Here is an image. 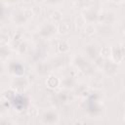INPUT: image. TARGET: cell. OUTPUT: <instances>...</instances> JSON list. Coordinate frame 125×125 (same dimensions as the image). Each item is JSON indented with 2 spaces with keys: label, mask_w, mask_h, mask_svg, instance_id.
Returning <instances> with one entry per match:
<instances>
[{
  "label": "cell",
  "mask_w": 125,
  "mask_h": 125,
  "mask_svg": "<svg viewBox=\"0 0 125 125\" xmlns=\"http://www.w3.org/2000/svg\"><path fill=\"white\" fill-rule=\"evenodd\" d=\"M33 16L34 15L31 8H21L14 11L11 16V21L17 25H23L29 21Z\"/></svg>",
  "instance_id": "1"
},
{
  "label": "cell",
  "mask_w": 125,
  "mask_h": 125,
  "mask_svg": "<svg viewBox=\"0 0 125 125\" xmlns=\"http://www.w3.org/2000/svg\"><path fill=\"white\" fill-rule=\"evenodd\" d=\"M29 86V80L25 76H15L10 84V88L17 93H23Z\"/></svg>",
  "instance_id": "2"
},
{
  "label": "cell",
  "mask_w": 125,
  "mask_h": 125,
  "mask_svg": "<svg viewBox=\"0 0 125 125\" xmlns=\"http://www.w3.org/2000/svg\"><path fill=\"white\" fill-rule=\"evenodd\" d=\"M57 33V25L53 22H45L38 28V34L44 39L53 37Z\"/></svg>",
  "instance_id": "3"
},
{
  "label": "cell",
  "mask_w": 125,
  "mask_h": 125,
  "mask_svg": "<svg viewBox=\"0 0 125 125\" xmlns=\"http://www.w3.org/2000/svg\"><path fill=\"white\" fill-rule=\"evenodd\" d=\"M110 61L115 62L116 64H120L124 61V45L123 43H119L113 47H111L110 53Z\"/></svg>",
  "instance_id": "4"
},
{
  "label": "cell",
  "mask_w": 125,
  "mask_h": 125,
  "mask_svg": "<svg viewBox=\"0 0 125 125\" xmlns=\"http://www.w3.org/2000/svg\"><path fill=\"white\" fill-rule=\"evenodd\" d=\"M116 15L111 11H103L98 15V22L103 24H112L116 21Z\"/></svg>",
  "instance_id": "5"
},
{
  "label": "cell",
  "mask_w": 125,
  "mask_h": 125,
  "mask_svg": "<svg viewBox=\"0 0 125 125\" xmlns=\"http://www.w3.org/2000/svg\"><path fill=\"white\" fill-rule=\"evenodd\" d=\"M59 114L54 109H47L41 116V121L44 124H56L59 121Z\"/></svg>",
  "instance_id": "6"
},
{
  "label": "cell",
  "mask_w": 125,
  "mask_h": 125,
  "mask_svg": "<svg viewBox=\"0 0 125 125\" xmlns=\"http://www.w3.org/2000/svg\"><path fill=\"white\" fill-rule=\"evenodd\" d=\"M71 62H72V64L77 69H80L83 72L89 66V63H88V61H87L86 57L83 56V55H81V54H75L71 58Z\"/></svg>",
  "instance_id": "7"
},
{
  "label": "cell",
  "mask_w": 125,
  "mask_h": 125,
  "mask_svg": "<svg viewBox=\"0 0 125 125\" xmlns=\"http://www.w3.org/2000/svg\"><path fill=\"white\" fill-rule=\"evenodd\" d=\"M98 15H99V12L92 7H88L86 9H84V12L82 14L83 18L86 21V23L97 22L98 21Z\"/></svg>",
  "instance_id": "8"
},
{
  "label": "cell",
  "mask_w": 125,
  "mask_h": 125,
  "mask_svg": "<svg viewBox=\"0 0 125 125\" xmlns=\"http://www.w3.org/2000/svg\"><path fill=\"white\" fill-rule=\"evenodd\" d=\"M9 71L14 76H22L24 75V66L17 61H12L9 64Z\"/></svg>",
  "instance_id": "9"
},
{
  "label": "cell",
  "mask_w": 125,
  "mask_h": 125,
  "mask_svg": "<svg viewBox=\"0 0 125 125\" xmlns=\"http://www.w3.org/2000/svg\"><path fill=\"white\" fill-rule=\"evenodd\" d=\"M27 100L25 99V97L23 95H21V93H18L16 95V97L12 100L11 103H13L15 108L18 111H21L23 108H25V104H26Z\"/></svg>",
  "instance_id": "10"
},
{
  "label": "cell",
  "mask_w": 125,
  "mask_h": 125,
  "mask_svg": "<svg viewBox=\"0 0 125 125\" xmlns=\"http://www.w3.org/2000/svg\"><path fill=\"white\" fill-rule=\"evenodd\" d=\"M107 75H115L118 72V66L115 62H113L112 61H105L104 64L102 68Z\"/></svg>",
  "instance_id": "11"
},
{
  "label": "cell",
  "mask_w": 125,
  "mask_h": 125,
  "mask_svg": "<svg viewBox=\"0 0 125 125\" xmlns=\"http://www.w3.org/2000/svg\"><path fill=\"white\" fill-rule=\"evenodd\" d=\"M61 85L63 86L64 89H70V88H74L76 85V80L75 77H73L72 75H67L64 76L62 78V80H61Z\"/></svg>",
  "instance_id": "12"
},
{
  "label": "cell",
  "mask_w": 125,
  "mask_h": 125,
  "mask_svg": "<svg viewBox=\"0 0 125 125\" xmlns=\"http://www.w3.org/2000/svg\"><path fill=\"white\" fill-rule=\"evenodd\" d=\"M70 23L67 21H60L59 24L57 25V32L61 35H65L68 34L70 31Z\"/></svg>",
  "instance_id": "13"
},
{
  "label": "cell",
  "mask_w": 125,
  "mask_h": 125,
  "mask_svg": "<svg viewBox=\"0 0 125 125\" xmlns=\"http://www.w3.org/2000/svg\"><path fill=\"white\" fill-rule=\"evenodd\" d=\"M61 85V80L55 75H49L46 79V86L50 89H57Z\"/></svg>",
  "instance_id": "14"
},
{
  "label": "cell",
  "mask_w": 125,
  "mask_h": 125,
  "mask_svg": "<svg viewBox=\"0 0 125 125\" xmlns=\"http://www.w3.org/2000/svg\"><path fill=\"white\" fill-rule=\"evenodd\" d=\"M85 52H86V56L90 59H95L99 56V51L97 50L96 46L94 44H88L85 46Z\"/></svg>",
  "instance_id": "15"
},
{
  "label": "cell",
  "mask_w": 125,
  "mask_h": 125,
  "mask_svg": "<svg viewBox=\"0 0 125 125\" xmlns=\"http://www.w3.org/2000/svg\"><path fill=\"white\" fill-rule=\"evenodd\" d=\"M74 93H75V95H77L79 97H87L88 96V93H89V89L85 85H83V84H81V85H75V87H74Z\"/></svg>",
  "instance_id": "16"
},
{
  "label": "cell",
  "mask_w": 125,
  "mask_h": 125,
  "mask_svg": "<svg viewBox=\"0 0 125 125\" xmlns=\"http://www.w3.org/2000/svg\"><path fill=\"white\" fill-rule=\"evenodd\" d=\"M57 48H58V51H59L60 53L65 54V53H67V52L70 50V45H69V43H68L66 40H61V41L58 43Z\"/></svg>",
  "instance_id": "17"
},
{
  "label": "cell",
  "mask_w": 125,
  "mask_h": 125,
  "mask_svg": "<svg viewBox=\"0 0 125 125\" xmlns=\"http://www.w3.org/2000/svg\"><path fill=\"white\" fill-rule=\"evenodd\" d=\"M83 31L86 36H92L96 33L97 28L94 25V23H86V25L83 27Z\"/></svg>",
  "instance_id": "18"
},
{
  "label": "cell",
  "mask_w": 125,
  "mask_h": 125,
  "mask_svg": "<svg viewBox=\"0 0 125 125\" xmlns=\"http://www.w3.org/2000/svg\"><path fill=\"white\" fill-rule=\"evenodd\" d=\"M11 56V49L8 46H0V61H5Z\"/></svg>",
  "instance_id": "19"
},
{
  "label": "cell",
  "mask_w": 125,
  "mask_h": 125,
  "mask_svg": "<svg viewBox=\"0 0 125 125\" xmlns=\"http://www.w3.org/2000/svg\"><path fill=\"white\" fill-rule=\"evenodd\" d=\"M50 18H51V20H52L54 22H60V21H62V13L59 9H55V10L51 13Z\"/></svg>",
  "instance_id": "20"
},
{
  "label": "cell",
  "mask_w": 125,
  "mask_h": 125,
  "mask_svg": "<svg viewBox=\"0 0 125 125\" xmlns=\"http://www.w3.org/2000/svg\"><path fill=\"white\" fill-rule=\"evenodd\" d=\"M110 53H111V47L104 46V47H102V48L100 49V51H99V56L102 57L103 59L106 60V59H109Z\"/></svg>",
  "instance_id": "21"
},
{
  "label": "cell",
  "mask_w": 125,
  "mask_h": 125,
  "mask_svg": "<svg viewBox=\"0 0 125 125\" xmlns=\"http://www.w3.org/2000/svg\"><path fill=\"white\" fill-rule=\"evenodd\" d=\"M49 65L46 63V62H39L37 65H36V71L37 73L41 74V75H44L46 73H48L50 70H49Z\"/></svg>",
  "instance_id": "22"
},
{
  "label": "cell",
  "mask_w": 125,
  "mask_h": 125,
  "mask_svg": "<svg viewBox=\"0 0 125 125\" xmlns=\"http://www.w3.org/2000/svg\"><path fill=\"white\" fill-rule=\"evenodd\" d=\"M11 42V37L7 32H0V46H8Z\"/></svg>",
  "instance_id": "23"
},
{
  "label": "cell",
  "mask_w": 125,
  "mask_h": 125,
  "mask_svg": "<svg viewBox=\"0 0 125 125\" xmlns=\"http://www.w3.org/2000/svg\"><path fill=\"white\" fill-rule=\"evenodd\" d=\"M92 3H93V0H74V5L82 9L91 7Z\"/></svg>",
  "instance_id": "24"
},
{
  "label": "cell",
  "mask_w": 125,
  "mask_h": 125,
  "mask_svg": "<svg viewBox=\"0 0 125 125\" xmlns=\"http://www.w3.org/2000/svg\"><path fill=\"white\" fill-rule=\"evenodd\" d=\"M86 25V21L85 19L83 18L82 15H79L76 20H75V26H76V29L80 30V29H83V27Z\"/></svg>",
  "instance_id": "25"
},
{
  "label": "cell",
  "mask_w": 125,
  "mask_h": 125,
  "mask_svg": "<svg viewBox=\"0 0 125 125\" xmlns=\"http://www.w3.org/2000/svg\"><path fill=\"white\" fill-rule=\"evenodd\" d=\"M22 34L21 33V32H17L16 34H15V36H14V38L13 39H11V41H12V45L14 46V47H18L20 44H21V42L22 41Z\"/></svg>",
  "instance_id": "26"
},
{
  "label": "cell",
  "mask_w": 125,
  "mask_h": 125,
  "mask_svg": "<svg viewBox=\"0 0 125 125\" xmlns=\"http://www.w3.org/2000/svg\"><path fill=\"white\" fill-rule=\"evenodd\" d=\"M18 93L16 92V91H14L13 89H9V90H6L5 92H4V94H3V96H4V98H5V100H7V101H9V102H12V100L16 97V95H17Z\"/></svg>",
  "instance_id": "27"
},
{
  "label": "cell",
  "mask_w": 125,
  "mask_h": 125,
  "mask_svg": "<svg viewBox=\"0 0 125 125\" xmlns=\"http://www.w3.org/2000/svg\"><path fill=\"white\" fill-rule=\"evenodd\" d=\"M27 115L29 117H37L39 115V110L35 105H30L27 108Z\"/></svg>",
  "instance_id": "28"
},
{
  "label": "cell",
  "mask_w": 125,
  "mask_h": 125,
  "mask_svg": "<svg viewBox=\"0 0 125 125\" xmlns=\"http://www.w3.org/2000/svg\"><path fill=\"white\" fill-rule=\"evenodd\" d=\"M26 50H27V44H26V42L25 41H21V44L17 47V52H18V54H20V55H23L25 52H26Z\"/></svg>",
  "instance_id": "29"
},
{
  "label": "cell",
  "mask_w": 125,
  "mask_h": 125,
  "mask_svg": "<svg viewBox=\"0 0 125 125\" xmlns=\"http://www.w3.org/2000/svg\"><path fill=\"white\" fill-rule=\"evenodd\" d=\"M10 106L9 104V101L5 100V101H0V114L4 113L6 111V109Z\"/></svg>",
  "instance_id": "30"
},
{
  "label": "cell",
  "mask_w": 125,
  "mask_h": 125,
  "mask_svg": "<svg viewBox=\"0 0 125 125\" xmlns=\"http://www.w3.org/2000/svg\"><path fill=\"white\" fill-rule=\"evenodd\" d=\"M31 10L33 12V15H36V16H39L42 13V8L40 6H34L33 8H31Z\"/></svg>",
  "instance_id": "31"
},
{
  "label": "cell",
  "mask_w": 125,
  "mask_h": 125,
  "mask_svg": "<svg viewBox=\"0 0 125 125\" xmlns=\"http://www.w3.org/2000/svg\"><path fill=\"white\" fill-rule=\"evenodd\" d=\"M47 4H49L50 6H56V5H59L62 2V0H46Z\"/></svg>",
  "instance_id": "32"
},
{
  "label": "cell",
  "mask_w": 125,
  "mask_h": 125,
  "mask_svg": "<svg viewBox=\"0 0 125 125\" xmlns=\"http://www.w3.org/2000/svg\"><path fill=\"white\" fill-rule=\"evenodd\" d=\"M4 2L7 5H17L20 2H21V0H4Z\"/></svg>",
  "instance_id": "33"
},
{
  "label": "cell",
  "mask_w": 125,
  "mask_h": 125,
  "mask_svg": "<svg viewBox=\"0 0 125 125\" xmlns=\"http://www.w3.org/2000/svg\"><path fill=\"white\" fill-rule=\"evenodd\" d=\"M9 123H13V121L9 119H0V124H9Z\"/></svg>",
  "instance_id": "34"
},
{
  "label": "cell",
  "mask_w": 125,
  "mask_h": 125,
  "mask_svg": "<svg viewBox=\"0 0 125 125\" xmlns=\"http://www.w3.org/2000/svg\"><path fill=\"white\" fill-rule=\"evenodd\" d=\"M111 1L116 3V4H123L124 3V0H111Z\"/></svg>",
  "instance_id": "35"
},
{
  "label": "cell",
  "mask_w": 125,
  "mask_h": 125,
  "mask_svg": "<svg viewBox=\"0 0 125 125\" xmlns=\"http://www.w3.org/2000/svg\"><path fill=\"white\" fill-rule=\"evenodd\" d=\"M3 15V8H2V6L0 5V17Z\"/></svg>",
  "instance_id": "36"
},
{
  "label": "cell",
  "mask_w": 125,
  "mask_h": 125,
  "mask_svg": "<svg viewBox=\"0 0 125 125\" xmlns=\"http://www.w3.org/2000/svg\"><path fill=\"white\" fill-rule=\"evenodd\" d=\"M36 1H37V2H42L43 0H36Z\"/></svg>",
  "instance_id": "37"
},
{
  "label": "cell",
  "mask_w": 125,
  "mask_h": 125,
  "mask_svg": "<svg viewBox=\"0 0 125 125\" xmlns=\"http://www.w3.org/2000/svg\"><path fill=\"white\" fill-rule=\"evenodd\" d=\"M101 1H104V0H101Z\"/></svg>",
  "instance_id": "38"
}]
</instances>
